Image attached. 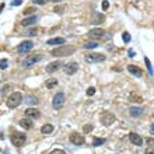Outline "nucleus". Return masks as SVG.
I'll list each match as a JSON object with an SVG mask.
<instances>
[{
    "instance_id": "1",
    "label": "nucleus",
    "mask_w": 154,
    "mask_h": 154,
    "mask_svg": "<svg viewBox=\"0 0 154 154\" xmlns=\"http://www.w3.org/2000/svg\"><path fill=\"white\" fill-rule=\"evenodd\" d=\"M76 52V46L73 45H60L58 48H55L53 51L51 52L52 56L55 58H64V56H70Z\"/></svg>"
},
{
    "instance_id": "2",
    "label": "nucleus",
    "mask_w": 154,
    "mask_h": 154,
    "mask_svg": "<svg viewBox=\"0 0 154 154\" xmlns=\"http://www.w3.org/2000/svg\"><path fill=\"white\" fill-rule=\"evenodd\" d=\"M21 102H23V94L18 93V91L11 93V94L8 95V98H7V107H8V108H11V109L17 108Z\"/></svg>"
},
{
    "instance_id": "3",
    "label": "nucleus",
    "mask_w": 154,
    "mask_h": 154,
    "mask_svg": "<svg viewBox=\"0 0 154 154\" xmlns=\"http://www.w3.org/2000/svg\"><path fill=\"white\" fill-rule=\"evenodd\" d=\"M44 59V55L42 53H34V55H28L23 62H21V66L23 67H31V66H34L35 63H38V62H41Z\"/></svg>"
},
{
    "instance_id": "4",
    "label": "nucleus",
    "mask_w": 154,
    "mask_h": 154,
    "mask_svg": "<svg viewBox=\"0 0 154 154\" xmlns=\"http://www.w3.org/2000/svg\"><path fill=\"white\" fill-rule=\"evenodd\" d=\"M100 121H101V123H102L104 126H111V125L116 121V118H115V115H114L112 112L105 111V112H102V115H101V118H100Z\"/></svg>"
},
{
    "instance_id": "5",
    "label": "nucleus",
    "mask_w": 154,
    "mask_h": 154,
    "mask_svg": "<svg viewBox=\"0 0 154 154\" xmlns=\"http://www.w3.org/2000/svg\"><path fill=\"white\" fill-rule=\"evenodd\" d=\"M84 59L87 63H100V62H104L107 56L102 53H90V55H85Z\"/></svg>"
},
{
    "instance_id": "6",
    "label": "nucleus",
    "mask_w": 154,
    "mask_h": 154,
    "mask_svg": "<svg viewBox=\"0 0 154 154\" xmlns=\"http://www.w3.org/2000/svg\"><path fill=\"white\" fill-rule=\"evenodd\" d=\"M25 139H27L25 133L14 132L13 135H11V143H13L14 146H17V147H21V146L25 143Z\"/></svg>"
},
{
    "instance_id": "7",
    "label": "nucleus",
    "mask_w": 154,
    "mask_h": 154,
    "mask_svg": "<svg viewBox=\"0 0 154 154\" xmlns=\"http://www.w3.org/2000/svg\"><path fill=\"white\" fill-rule=\"evenodd\" d=\"M64 98L66 97H64L63 93H58L56 95L53 97V100H52V107L55 109H60L64 104Z\"/></svg>"
},
{
    "instance_id": "8",
    "label": "nucleus",
    "mask_w": 154,
    "mask_h": 154,
    "mask_svg": "<svg viewBox=\"0 0 154 154\" xmlns=\"http://www.w3.org/2000/svg\"><path fill=\"white\" fill-rule=\"evenodd\" d=\"M69 140H70L71 144H76V146H83L84 141H85V139H84L83 136L80 135V133H71L70 137H69Z\"/></svg>"
},
{
    "instance_id": "9",
    "label": "nucleus",
    "mask_w": 154,
    "mask_h": 154,
    "mask_svg": "<svg viewBox=\"0 0 154 154\" xmlns=\"http://www.w3.org/2000/svg\"><path fill=\"white\" fill-rule=\"evenodd\" d=\"M32 46H34V44H32L31 41H23L17 46V52L18 53H27V52H30L32 49Z\"/></svg>"
},
{
    "instance_id": "10",
    "label": "nucleus",
    "mask_w": 154,
    "mask_h": 154,
    "mask_svg": "<svg viewBox=\"0 0 154 154\" xmlns=\"http://www.w3.org/2000/svg\"><path fill=\"white\" fill-rule=\"evenodd\" d=\"M77 70H78V63H76V62H70V63L64 64V73L69 76H73Z\"/></svg>"
},
{
    "instance_id": "11",
    "label": "nucleus",
    "mask_w": 154,
    "mask_h": 154,
    "mask_svg": "<svg viewBox=\"0 0 154 154\" xmlns=\"http://www.w3.org/2000/svg\"><path fill=\"white\" fill-rule=\"evenodd\" d=\"M88 37H90L91 39H101L105 37V31L101 30V28H94V30H91V31L88 32Z\"/></svg>"
},
{
    "instance_id": "12",
    "label": "nucleus",
    "mask_w": 154,
    "mask_h": 154,
    "mask_svg": "<svg viewBox=\"0 0 154 154\" xmlns=\"http://www.w3.org/2000/svg\"><path fill=\"white\" fill-rule=\"evenodd\" d=\"M39 116H41V112L37 108H28L25 111V118L28 119H38Z\"/></svg>"
},
{
    "instance_id": "13",
    "label": "nucleus",
    "mask_w": 154,
    "mask_h": 154,
    "mask_svg": "<svg viewBox=\"0 0 154 154\" xmlns=\"http://www.w3.org/2000/svg\"><path fill=\"white\" fill-rule=\"evenodd\" d=\"M129 140H130L132 144H135V146H141V144H143V139H141L137 133H135V132L129 133Z\"/></svg>"
},
{
    "instance_id": "14",
    "label": "nucleus",
    "mask_w": 154,
    "mask_h": 154,
    "mask_svg": "<svg viewBox=\"0 0 154 154\" xmlns=\"http://www.w3.org/2000/svg\"><path fill=\"white\" fill-rule=\"evenodd\" d=\"M128 71L130 74H133L135 77H141L143 76V70L140 67H137L135 64H128Z\"/></svg>"
},
{
    "instance_id": "15",
    "label": "nucleus",
    "mask_w": 154,
    "mask_h": 154,
    "mask_svg": "<svg viewBox=\"0 0 154 154\" xmlns=\"http://www.w3.org/2000/svg\"><path fill=\"white\" fill-rule=\"evenodd\" d=\"M60 66H62V62H59V60H56V62H51V63L46 66V71H48V73H53V71L59 70Z\"/></svg>"
},
{
    "instance_id": "16",
    "label": "nucleus",
    "mask_w": 154,
    "mask_h": 154,
    "mask_svg": "<svg viewBox=\"0 0 154 154\" xmlns=\"http://www.w3.org/2000/svg\"><path fill=\"white\" fill-rule=\"evenodd\" d=\"M37 23V16L34 14V16H31V17H25V18L21 21V24H23V27H30V25H34Z\"/></svg>"
},
{
    "instance_id": "17",
    "label": "nucleus",
    "mask_w": 154,
    "mask_h": 154,
    "mask_svg": "<svg viewBox=\"0 0 154 154\" xmlns=\"http://www.w3.org/2000/svg\"><path fill=\"white\" fill-rule=\"evenodd\" d=\"M105 21V16L101 13H94L93 14V18H91V23L93 24H100V23H104Z\"/></svg>"
},
{
    "instance_id": "18",
    "label": "nucleus",
    "mask_w": 154,
    "mask_h": 154,
    "mask_svg": "<svg viewBox=\"0 0 154 154\" xmlns=\"http://www.w3.org/2000/svg\"><path fill=\"white\" fill-rule=\"evenodd\" d=\"M66 42V39L64 38H60V37H58V38H51L48 39V45H62V44H64Z\"/></svg>"
},
{
    "instance_id": "19",
    "label": "nucleus",
    "mask_w": 154,
    "mask_h": 154,
    "mask_svg": "<svg viewBox=\"0 0 154 154\" xmlns=\"http://www.w3.org/2000/svg\"><path fill=\"white\" fill-rule=\"evenodd\" d=\"M20 126H23L24 129H31L32 126H34V122H32L31 119H28V118H25V119H21L20 121Z\"/></svg>"
},
{
    "instance_id": "20",
    "label": "nucleus",
    "mask_w": 154,
    "mask_h": 154,
    "mask_svg": "<svg viewBox=\"0 0 154 154\" xmlns=\"http://www.w3.org/2000/svg\"><path fill=\"white\" fill-rule=\"evenodd\" d=\"M129 101H130V102H135V104H141L143 102V97L139 95V94H133V93H132V94L129 95Z\"/></svg>"
},
{
    "instance_id": "21",
    "label": "nucleus",
    "mask_w": 154,
    "mask_h": 154,
    "mask_svg": "<svg viewBox=\"0 0 154 154\" xmlns=\"http://www.w3.org/2000/svg\"><path fill=\"white\" fill-rule=\"evenodd\" d=\"M143 111H144L143 108H137V107H132V108L129 109V114H130V116H140L141 114H143Z\"/></svg>"
},
{
    "instance_id": "22",
    "label": "nucleus",
    "mask_w": 154,
    "mask_h": 154,
    "mask_svg": "<svg viewBox=\"0 0 154 154\" xmlns=\"http://www.w3.org/2000/svg\"><path fill=\"white\" fill-rule=\"evenodd\" d=\"M41 132H42L44 135H49V133H52V132H53V125H51V123H45V125L41 128Z\"/></svg>"
},
{
    "instance_id": "23",
    "label": "nucleus",
    "mask_w": 154,
    "mask_h": 154,
    "mask_svg": "<svg viewBox=\"0 0 154 154\" xmlns=\"http://www.w3.org/2000/svg\"><path fill=\"white\" fill-rule=\"evenodd\" d=\"M45 85H46V88H49V90H51V88H55V87L58 85V80L53 78V77H52V78H48L45 81Z\"/></svg>"
},
{
    "instance_id": "24",
    "label": "nucleus",
    "mask_w": 154,
    "mask_h": 154,
    "mask_svg": "<svg viewBox=\"0 0 154 154\" xmlns=\"http://www.w3.org/2000/svg\"><path fill=\"white\" fill-rule=\"evenodd\" d=\"M104 143H105V139H104V137H94V140H93V146L98 147V146H101V144H104Z\"/></svg>"
},
{
    "instance_id": "25",
    "label": "nucleus",
    "mask_w": 154,
    "mask_h": 154,
    "mask_svg": "<svg viewBox=\"0 0 154 154\" xmlns=\"http://www.w3.org/2000/svg\"><path fill=\"white\" fill-rule=\"evenodd\" d=\"M35 10H37L35 7H27L25 10L23 11V14H24V16H34V13H35Z\"/></svg>"
},
{
    "instance_id": "26",
    "label": "nucleus",
    "mask_w": 154,
    "mask_h": 154,
    "mask_svg": "<svg viewBox=\"0 0 154 154\" xmlns=\"http://www.w3.org/2000/svg\"><path fill=\"white\" fill-rule=\"evenodd\" d=\"M7 66H8V60L7 59H0V69L1 70H6Z\"/></svg>"
},
{
    "instance_id": "27",
    "label": "nucleus",
    "mask_w": 154,
    "mask_h": 154,
    "mask_svg": "<svg viewBox=\"0 0 154 154\" xmlns=\"http://www.w3.org/2000/svg\"><path fill=\"white\" fill-rule=\"evenodd\" d=\"M98 44L97 42H87V44H84V48L85 49H91V48H97Z\"/></svg>"
},
{
    "instance_id": "28",
    "label": "nucleus",
    "mask_w": 154,
    "mask_h": 154,
    "mask_svg": "<svg viewBox=\"0 0 154 154\" xmlns=\"http://www.w3.org/2000/svg\"><path fill=\"white\" fill-rule=\"evenodd\" d=\"M122 39H123V42H130V34L129 32H123L122 34Z\"/></svg>"
},
{
    "instance_id": "29",
    "label": "nucleus",
    "mask_w": 154,
    "mask_h": 154,
    "mask_svg": "<svg viewBox=\"0 0 154 154\" xmlns=\"http://www.w3.org/2000/svg\"><path fill=\"white\" fill-rule=\"evenodd\" d=\"M27 102H30V104H34V105H37V104H38V100H37L35 97H28Z\"/></svg>"
},
{
    "instance_id": "30",
    "label": "nucleus",
    "mask_w": 154,
    "mask_h": 154,
    "mask_svg": "<svg viewBox=\"0 0 154 154\" xmlns=\"http://www.w3.org/2000/svg\"><path fill=\"white\" fill-rule=\"evenodd\" d=\"M85 93H87V95H88V97L94 95V94H95V88H94V87H90V88L85 91Z\"/></svg>"
},
{
    "instance_id": "31",
    "label": "nucleus",
    "mask_w": 154,
    "mask_h": 154,
    "mask_svg": "<svg viewBox=\"0 0 154 154\" xmlns=\"http://www.w3.org/2000/svg\"><path fill=\"white\" fill-rule=\"evenodd\" d=\"M32 1H34L35 4H46L49 0H32Z\"/></svg>"
},
{
    "instance_id": "32",
    "label": "nucleus",
    "mask_w": 154,
    "mask_h": 154,
    "mask_svg": "<svg viewBox=\"0 0 154 154\" xmlns=\"http://www.w3.org/2000/svg\"><path fill=\"white\" fill-rule=\"evenodd\" d=\"M83 130L85 132V133H88V132H91V130H93V126H91V125H85V126L83 128Z\"/></svg>"
},
{
    "instance_id": "33",
    "label": "nucleus",
    "mask_w": 154,
    "mask_h": 154,
    "mask_svg": "<svg viewBox=\"0 0 154 154\" xmlns=\"http://www.w3.org/2000/svg\"><path fill=\"white\" fill-rule=\"evenodd\" d=\"M108 7H109L108 0H104L102 1V10H108Z\"/></svg>"
},
{
    "instance_id": "34",
    "label": "nucleus",
    "mask_w": 154,
    "mask_h": 154,
    "mask_svg": "<svg viewBox=\"0 0 154 154\" xmlns=\"http://www.w3.org/2000/svg\"><path fill=\"white\" fill-rule=\"evenodd\" d=\"M51 154H66V153H64L63 150H60V148H56V150H53Z\"/></svg>"
},
{
    "instance_id": "35",
    "label": "nucleus",
    "mask_w": 154,
    "mask_h": 154,
    "mask_svg": "<svg viewBox=\"0 0 154 154\" xmlns=\"http://www.w3.org/2000/svg\"><path fill=\"white\" fill-rule=\"evenodd\" d=\"M21 3H23V0H13L11 1V6H20Z\"/></svg>"
},
{
    "instance_id": "36",
    "label": "nucleus",
    "mask_w": 154,
    "mask_h": 154,
    "mask_svg": "<svg viewBox=\"0 0 154 154\" xmlns=\"http://www.w3.org/2000/svg\"><path fill=\"white\" fill-rule=\"evenodd\" d=\"M144 62H146V66H147L148 71H151V66H150V60H148V58H144Z\"/></svg>"
},
{
    "instance_id": "37",
    "label": "nucleus",
    "mask_w": 154,
    "mask_h": 154,
    "mask_svg": "<svg viewBox=\"0 0 154 154\" xmlns=\"http://www.w3.org/2000/svg\"><path fill=\"white\" fill-rule=\"evenodd\" d=\"M27 34H28V35H31V37H32V35H37V30H31V31H28Z\"/></svg>"
},
{
    "instance_id": "38",
    "label": "nucleus",
    "mask_w": 154,
    "mask_h": 154,
    "mask_svg": "<svg viewBox=\"0 0 154 154\" xmlns=\"http://www.w3.org/2000/svg\"><path fill=\"white\" fill-rule=\"evenodd\" d=\"M55 11H58L59 14H62V11H63V7H55Z\"/></svg>"
},
{
    "instance_id": "39",
    "label": "nucleus",
    "mask_w": 154,
    "mask_h": 154,
    "mask_svg": "<svg viewBox=\"0 0 154 154\" xmlns=\"http://www.w3.org/2000/svg\"><path fill=\"white\" fill-rule=\"evenodd\" d=\"M135 55H136V52L133 51V49H130V51H129V56H130V58H133Z\"/></svg>"
},
{
    "instance_id": "40",
    "label": "nucleus",
    "mask_w": 154,
    "mask_h": 154,
    "mask_svg": "<svg viewBox=\"0 0 154 154\" xmlns=\"http://www.w3.org/2000/svg\"><path fill=\"white\" fill-rule=\"evenodd\" d=\"M146 154H154V148H147V150H146Z\"/></svg>"
},
{
    "instance_id": "41",
    "label": "nucleus",
    "mask_w": 154,
    "mask_h": 154,
    "mask_svg": "<svg viewBox=\"0 0 154 154\" xmlns=\"http://www.w3.org/2000/svg\"><path fill=\"white\" fill-rule=\"evenodd\" d=\"M3 8H4V4H0V13L3 11Z\"/></svg>"
},
{
    "instance_id": "42",
    "label": "nucleus",
    "mask_w": 154,
    "mask_h": 154,
    "mask_svg": "<svg viewBox=\"0 0 154 154\" xmlns=\"http://www.w3.org/2000/svg\"><path fill=\"white\" fill-rule=\"evenodd\" d=\"M3 139H4V135H3V133H0V140H3Z\"/></svg>"
},
{
    "instance_id": "43",
    "label": "nucleus",
    "mask_w": 154,
    "mask_h": 154,
    "mask_svg": "<svg viewBox=\"0 0 154 154\" xmlns=\"http://www.w3.org/2000/svg\"><path fill=\"white\" fill-rule=\"evenodd\" d=\"M151 135H154V125L151 126Z\"/></svg>"
},
{
    "instance_id": "44",
    "label": "nucleus",
    "mask_w": 154,
    "mask_h": 154,
    "mask_svg": "<svg viewBox=\"0 0 154 154\" xmlns=\"http://www.w3.org/2000/svg\"><path fill=\"white\" fill-rule=\"evenodd\" d=\"M52 1H55V3H58V1H60V0H52Z\"/></svg>"
}]
</instances>
